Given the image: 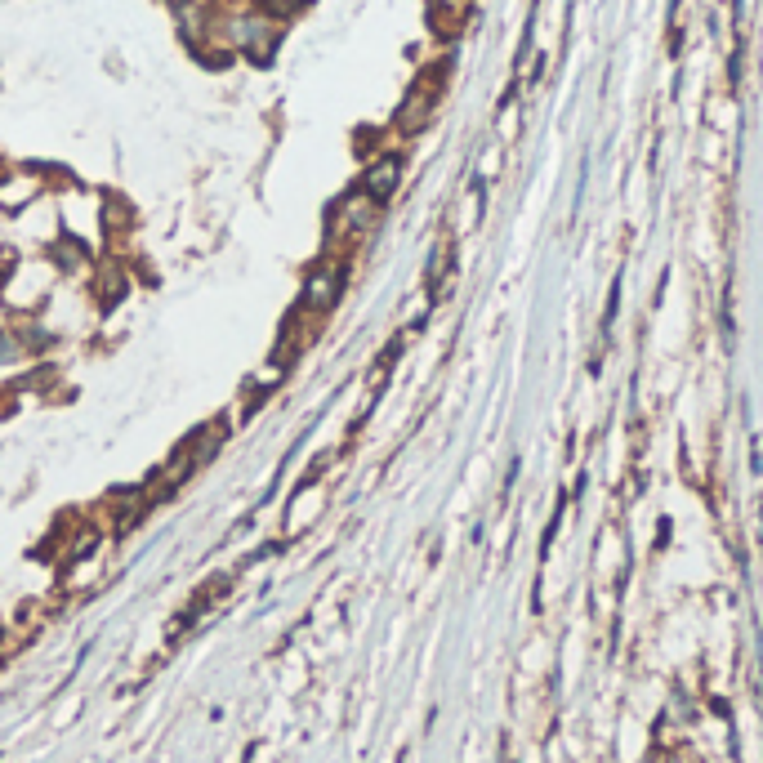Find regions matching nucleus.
<instances>
[{
  "mask_svg": "<svg viewBox=\"0 0 763 763\" xmlns=\"http://www.w3.org/2000/svg\"><path fill=\"white\" fill-rule=\"evenodd\" d=\"M327 241H357V237H367L376 223H380V201L376 197H367L362 188L357 192H348V197H339L335 206H330V219H327Z\"/></svg>",
  "mask_w": 763,
  "mask_h": 763,
  "instance_id": "nucleus-1",
  "label": "nucleus"
},
{
  "mask_svg": "<svg viewBox=\"0 0 763 763\" xmlns=\"http://www.w3.org/2000/svg\"><path fill=\"white\" fill-rule=\"evenodd\" d=\"M344 281H348V269L344 264H318V269H308L304 277V290H299V313H308V318H322L330 313L335 304H339V295H344Z\"/></svg>",
  "mask_w": 763,
  "mask_h": 763,
  "instance_id": "nucleus-2",
  "label": "nucleus"
},
{
  "mask_svg": "<svg viewBox=\"0 0 763 763\" xmlns=\"http://www.w3.org/2000/svg\"><path fill=\"white\" fill-rule=\"evenodd\" d=\"M318 514H322V483H318V474H308V478L295 487V495L286 500V536H290V541L304 536Z\"/></svg>",
  "mask_w": 763,
  "mask_h": 763,
  "instance_id": "nucleus-3",
  "label": "nucleus"
},
{
  "mask_svg": "<svg viewBox=\"0 0 763 763\" xmlns=\"http://www.w3.org/2000/svg\"><path fill=\"white\" fill-rule=\"evenodd\" d=\"M397 183H402V157H397V152L380 157V161L362 174V192H367V197H376L380 206L393 197V192H397Z\"/></svg>",
  "mask_w": 763,
  "mask_h": 763,
  "instance_id": "nucleus-4",
  "label": "nucleus"
},
{
  "mask_svg": "<svg viewBox=\"0 0 763 763\" xmlns=\"http://www.w3.org/2000/svg\"><path fill=\"white\" fill-rule=\"evenodd\" d=\"M9 330H14V339L23 344V353H27V357H36V353H50V348H54V339H58L54 330L45 327L41 318H32V313L14 318V322H9Z\"/></svg>",
  "mask_w": 763,
  "mask_h": 763,
  "instance_id": "nucleus-5",
  "label": "nucleus"
},
{
  "mask_svg": "<svg viewBox=\"0 0 763 763\" xmlns=\"http://www.w3.org/2000/svg\"><path fill=\"white\" fill-rule=\"evenodd\" d=\"M429 112H434V90H429V85H416V94L397 112V125H402L406 134H416V130L429 121Z\"/></svg>",
  "mask_w": 763,
  "mask_h": 763,
  "instance_id": "nucleus-6",
  "label": "nucleus"
},
{
  "mask_svg": "<svg viewBox=\"0 0 763 763\" xmlns=\"http://www.w3.org/2000/svg\"><path fill=\"white\" fill-rule=\"evenodd\" d=\"M223 437H228V425L219 420V425H206V429H197L192 437H183L188 446H192V455H197V465L206 469L210 460H215L219 451H223Z\"/></svg>",
  "mask_w": 763,
  "mask_h": 763,
  "instance_id": "nucleus-7",
  "label": "nucleus"
},
{
  "mask_svg": "<svg viewBox=\"0 0 763 763\" xmlns=\"http://www.w3.org/2000/svg\"><path fill=\"white\" fill-rule=\"evenodd\" d=\"M36 192H41V179H9L5 188H0V206L5 210H23L27 201H36Z\"/></svg>",
  "mask_w": 763,
  "mask_h": 763,
  "instance_id": "nucleus-8",
  "label": "nucleus"
},
{
  "mask_svg": "<svg viewBox=\"0 0 763 763\" xmlns=\"http://www.w3.org/2000/svg\"><path fill=\"white\" fill-rule=\"evenodd\" d=\"M23 357H27V353H23V344L14 339V330L0 327V371H14Z\"/></svg>",
  "mask_w": 763,
  "mask_h": 763,
  "instance_id": "nucleus-9",
  "label": "nucleus"
}]
</instances>
